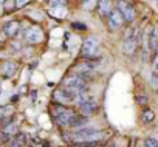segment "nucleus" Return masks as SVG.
Instances as JSON below:
<instances>
[{
	"mask_svg": "<svg viewBox=\"0 0 158 147\" xmlns=\"http://www.w3.org/2000/svg\"><path fill=\"white\" fill-rule=\"evenodd\" d=\"M102 139V132L93 127H81L71 132V141L74 142H90L95 144Z\"/></svg>",
	"mask_w": 158,
	"mask_h": 147,
	"instance_id": "nucleus-1",
	"label": "nucleus"
},
{
	"mask_svg": "<svg viewBox=\"0 0 158 147\" xmlns=\"http://www.w3.org/2000/svg\"><path fill=\"white\" fill-rule=\"evenodd\" d=\"M51 112H53V118H54L56 124L60 125V127H64V129H65V127H71L74 118L77 116L73 108H68V107L60 105V104H56V105L51 108Z\"/></svg>",
	"mask_w": 158,
	"mask_h": 147,
	"instance_id": "nucleus-2",
	"label": "nucleus"
},
{
	"mask_svg": "<svg viewBox=\"0 0 158 147\" xmlns=\"http://www.w3.org/2000/svg\"><path fill=\"white\" fill-rule=\"evenodd\" d=\"M138 45H139V31L138 28L132 27L126 31V36H124V42H123V51L127 54V56H133L138 50Z\"/></svg>",
	"mask_w": 158,
	"mask_h": 147,
	"instance_id": "nucleus-3",
	"label": "nucleus"
},
{
	"mask_svg": "<svg viewBox=\"0 0 158 147\" xmlns=\"http://www.w3.org/2000/svg\"><path fill=\"white\" fill-rule=\"evenodd\" d=\"M99 53V40L93 36L87 37L82 43V50H81V54L85 60H90V59H95Z\"/></svg>",
	"mask_w": 158,
	"mask_h": 147,
	"instance_id": "nucleus-4",
	"label": "nucleus"
},
{
	"mask_svg": "<svg viewBox=\"0 0 158 147\" xmlns=\"http://www.w3.org/2000/svg\"><path fill=\"white\" fill-rule=\"evenodd\" d=\"M76 104H77L79 110L82 112V116H84V115H85V116H87V115H92V113H95V112L98 110L96 101L92 99V98H89L85 93L81 95V98H79V101H77Z\"/></svg>",
	"mask_w": 158,
	"mask_h": 147,
	"instance_id": "nucleus-5",
	"label": "nucleus"
},
{
	"mask_svg": "<svg viewBox=\"0 0 158 147\" xmlns=\"http://www.w3.org/2000/svg\"><path fill=\"white\" fill-rule=\"evenodd\" d=\"M116 10L121 13L124 22H129V23H130V22H133L135 17H136V11H135V8H133L130 3H127L126 0H119Z\"/></svg>",
	"mask_w": 158,
	"mask_h": 147,
	"instance_id": "nucleus-6",
	"label": "nucleus"
},
{
	"mask_svg": "<svg viewBox=\"0 0 158 147\" xmlns=\"http://www.w3.org/2000/svg\"><path fill=\"white\" fill-rule=\"evenodd\" d=\"M25 40L30 43V45H36V43H40L44 40V31L39 28V27H31L27 30L25 33Z\"/></svg>",
	"mask_w": 158,
	"mask_h": 147,
	"instance_id": "nucleus-7",
	"label": "nucleus"
},
{
	"mask_svg": "<svg viewBox=\"0 0 158 147\" xmlns=\"http://www.w3.org/2000/svg\"><path fill=\"white\" fill-rule=\"evenodd\" d=\"M123 22H124V19H123L121 13L118 10H112V13L109 14V27L112 30H118L123 25Z\"/></svg>",
	"mask_w": 158,
	"mask_h": 147,
	"instance_id": "nucleus-8",
	"label": "nucleus"
},
{
	"mask_svg": "<svg viewBox=\"0 0 158 147\" xmlns=\"http://www.w3.org/2000/svg\"><path fill=\"white\" fill-rule=\"evenodd\" d=\"M19 31H20V22L19 20H11V22L5 23V27H3V33L8 37H16L19 34Z\"/></svg>",
	"mask_w": 158,
	"mask_h": 147,
	"instance_id": "nucleus-9",
	"label": "nucleus"
},
{
	"mask_svg": "<svg viewBox=\"0 0 158 147\" xmlns=\"http://www.w3.org/2000/svg\"><path fill=\"white\" fill-rule=\"evenodd\" d=\"M112 10H113V6H112L110 0H98V13L101 17H109Z\"/></svg>",
	"mask_w": 158,
	"mask_h": 147,
	"instance_id": "nucleus-10",
	"label": "nucleus"
},
{
	"mask_svg": "<svg viewBox=\"0 0 158 147\" xmlns=\"http://www.w3.org/2000/svg\"><path fill=\"white\" fill-rule=\"evenodd\" d=\"M16 73H17V63H16V62L8 60V62L3 63V75H5L6 78H13Z\"/></svg>",
	"mask_w": 158,
	"mask_h": 147,
	"instance_id": "nucleus-11",
	"label": "nucleus"
},
{
	"mask_svg": "<svg viewBox=\"0 0 158 147\" xmlns=\"http://www.w3.org/2000/svg\"><path fill=\"white\" fill-rule=\"evenodd\" d=\"M149 50H150V51H156V50H158V25H155V27L152 28L150 40H149Z\"/></svg>",
	"mask_w": 158,
	"mask_h": 147,
	"instance_id": "nucleus-12",
	"label": "nucleus"
},
{
	"mask_svg": "<svg viewBox=\"0 0 158 147\" xmlns=\"http://www.w3.org/2000/svg\"><path fill=\"white\" fill-rule=\"evenodd\" d=\"M25 142H27V135L19 132L16 136H13V139H11V147H23Z\"/></svg>",
	"mask_w": 158,
	"mask_h": 147,
	"instance_id": "nucleus-13",
	"label": "nucleus"
},
{
	"mask_svg": "<svg viewBox=\"0 0 158 147\" xmlns=\"http://www.w3.org/2000/svg\"><path fill=\"white\" fill-rule=\"evenodd\" d=\"M17 8H16V0H5L3 3V13L10 14V13H14Z\"/></svg>",
	"mask_w": 158,
	"mask_h": 147,
	"instance_id": "nucleus-14",
	"label": "nucleus"
},
{
	"mask_svg": "<svg viewBox=\"0 0 158 147\" xmlns=\"http://www.w3.org/2000/svg\"><path fill=\"white\" fill-rule=\"evenodd\" d=\"M141 118H143V122L144 124H149V122H152L153 119H155V113L152 112V110H144L143 112V115H141Z\"/></svg>",
	"mask_w": 158,
	"mask_h": 147,
	"instance_id": "nucleus-15",
	"label": "nucleus"
},
{
	"mask_svg": "<svg viewBox=\"0 0 158 147\" xmlns=\"http://www.w3.org/2000/svg\"><path fill=\"white\" fill-rule=\"evenodd\" d=\"M48 5L50 8H64L67 6V0H50Z\"/></svg>",
	"mask_w": 158,
	"mask_h": 147,
	"instance_id": "nucleus-16",
	"label": "nucleus"
},
{
	"mask_svg": "<svg viewBox=\"0 0 158 147\" xmlns=\"http://www.w3.org/2000/svg\"><path fill=\"white\" fill-rule=\"evenodd\" d=\"M141 147H158V141L155 138H146L141 144Z\"/></svg>",
	"mask_w": 158,
	"mask_h": 147,
	"instance_id": "nucleus-17",
	"label": "nucleus"
},
{
	"mask_svg": "<svg viewBox=\"0 0 158 147\" xmlns=\"http://www.w3.org/2000/svg\"><path fill=\"white\" fill-rule=\"evenodd\" d=\"M152 71H153V75H158V51H156V54L153 56V62H152Z\"/></svg>",
	"mask_w": 158,
	"mask_h": 147,
	"instance_id": "nucleus-18",
	"label": "nucleus"
},
{
	"mask_svg": "<svg viewBox=\"0 0 158 147\" xmlns=\"http://www.w3.org/2000/svg\"><path fill=\"white\" fill-rule=\"evenodd\" d=\"M84 8H87V10H92L93 8V5H98V0H87V2H84Z\"/></svg>",
	"mask_w": 158,
	"mask_h": 147,
	"instance_id": "nucleus-19",
	"label": "nucleus"
},
{
	"mask_svg": "<svg viewBox=\"0 0 158 147\" xmlns=\"http://www.w3.org/2000/svg\"><path fill=\"white\" fill-rule=\"evenodd\" d=\"M28 2H31V0H16V8H22V6L27 5Z\"/></svg>",
	"mask_w": 158,
	"mask_h": 147,
	"instance_id": "nucleus-20",
	"label": "nucleus"
},
{
	"mask_svg": "<svg viewBox=\"0 0 158 147\" xmlns=\"http://www.w3.org/2000/svg\"><path fill=\"white\" fill-rule=\"evenodd\" d=\"M73 28H79V30H85V25H81V23H73Z\"/></svg>",
	"mask_w": 158,
	"mask_h": 147,
	"instance_id": "nucleus-21",
	"label": "nucleus"
},
{
	"mask_svg": "<svg viewBox=\"0 0 158 147\" xmlns=\"http://www.w3.org/2000/svg\"><path fill=\"white\" fill-rule=\"evenodd\" d=\"M3 3H5V0H0V16L3 14Z\"/></svg>",
	"mask_w": 158,
	"mask_h": 147,
	"instance_id": "nucleus-22",
	"label": "nucleus"
},
{
	"mask_svg": "<svg viewBox=\"0 0 158 147\" xmlns=\"http://www.w3.org/2000/svg\"><path fill=\"white\" fill-rule=\"evenodd\" d=\"M81 2H87V0H81Z\"/></svg>",
	"mask_w": 158,
	"mask_h": 147,
	"instance_id": "nucleus-23",
	"label": "nucleus"
}]
</instances>
